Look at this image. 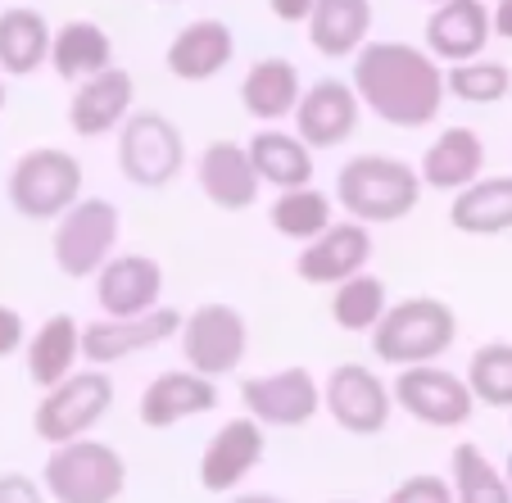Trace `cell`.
<instances>
[{
  "label": "cell",
  "mask_w": 512,
  "mask_h": 503,
  "mask_svg": "<svg viewBox=\"0 0 512 503\" xmlns=\"http://www.w3.org/2000/svg\"><path fill=\"white\" fill-rule=\"evenodd\" d=\"M354 91L372 118L399 132H422L445 109V64L413 41H368L354 55Z\"/></svg>",
  "instance_id": "obj_1"
},
{
  "label": "cell",
  "mask_w": 512,
  "mask_h": 503,
  "mask_svg": "<svg viewBox=\"0 0 512 503\" xmlns=\"http://www.w3.org/2000/svg\"><path fill=\"white\" fill-rule=\"evenodd\" d=\"M422 173L395 155H354L336 173V204L363 227L404 223L422 204Z\"/></svg>",
  "instance_id": "obj_2"
},
{
  "label": "cell",
  "mask_w": 512,
  "mask_h": 503,
  "mask_svg": "<svg viewBox=\"0 0 512 503\" xmlns=\"http://www.w3.org/2000/svg\"><path fill=\"white\" fill-rule=\"evenodd\" d=\"M458 340V313L435 295H408L390 304L381 327L372 331V354L390 368H417V363H440Z\"/></svg>",
  "instance_id": "obj_3"
},
{
  "label": "cell",
  "mask_w": 512,
  "mask_h": 503,
  "mask_svg": "<svg viewBox=\"0 0 512 503\" xmlns=\"http://www.w3.org/2000/svg\"><path fill=\"white\" fill-rule=\"evenodd\" d=\"M41 490L50 503H118L127 490V458L96 436L68 440L41 463Z\"/></svg>",
  "instance_id": "obj_4"
},
{
  "label": "cell",
  "mask_w": 512,
  "mask_h": 503,
  "mask_svg": "<svg viewBox=\"0 0 512 503\" xmlns=\"http://www.w3.org/2000/svg\"><path fill=\"white\" fill-rule=\"evenodd\" d=\"M82 182H87V173H82L78 155H68L59 146H37L14 159L5 195H10L14 213L28 223H59L82 200Z\"/></svg>",
  "instance_id": "obj_5"
},
{
  "label": "cell",
  "mask_w": 512,
  "mask_h": 503,
  "mask_svg": "<svg viewBox=\"0 0 512 503\" xmlns=\"http://www.w3.org/2000/svg\"><path fill=\"white\" fill-rule=\"evenodd\" d=\"M118 236H123L118 204L105 200V195H82L55 223V236H50L55 268L73 281H96V272L114 259Z\"/></svg>",
  "instance_id": "obj_6"
},
{
  "label": "cell",
  "mask_w": 512,
  "mask_h": 503,
  "mask_svg": "<svg viewBox=\"0 0 512 503\" xmlns=\"http://www.w3.org/2000/svg\"><path fill=\"white\" fill-rule=\"evenodd\" d=\"M109 413H114V377L105 368H78L55 390H41L32 431H37V440H46L55 449L68 445V440L91 436Z\"/></svg>",
  "instance_id": "obj_7"
},
{
  "label": "cell",
  "mask_w": 512,
  "mask_h": 503,
  "mask_svg": "<svg viewBox=\"0 0 512 503\" xmlns=\"http://www.w3.org/2000/svg\"><path fill=\"white\" fill-rule=\"evenodd\" d=\"M186 164V141L182 127L159 109H136L118 132V173L136 186V191H164L182 177Z\"/></svg>",
  "instance_id": "obj_8"
},
{
  "label": "cell",
  "mask_w": 512,
  "mask_h": 503,
  "mask_svg": "<svg viewBox=\"0 0 512 503\" xmlns=\"http://www.w3.org/2000/svg\"><path fill=\"white\" fill-rule=\"evenodd\" d=\"M177 340H182L186 368L209 381H223V377H232L245 363V354H250V322H245V313L236 309V304L209 300L186 313Z\"/></svg>",
  "instance_id": "obj_9"
},
{
  "label": "cell",
  "mask_w": 512,
  "mask_h": 503,
  "mask_svg": "<svg viewBox=\"0 0 512 503\" xmlns=\"http://www.w3.org/2000/svg\"><path fill=\"white\" fill-rule=\"evenodd\" d=\"M322 408L345 436L372 440L381 436L395 417V390L368 363H336L322 381Z\"/></svg>",
  "instance_id": "obj_10"
},
{
  "label": "cell",
  "mask_w": 512,
  "mask_h": 503,
  "mask_svg": "<svg viewBox=\"0 0 512 503\" xmlns=\"http://www.w3.org/2000/svg\"><path fill=\"white\" fill-rule=\"evenodd\" d=\"M390 390H395L399 413H408L422 426H435V431H458V426H467L476 413V395H472V386H467V377L440 368V363L399 368Z\"/></svg>",
  "instance_id": "obj_11"
},
{
  "label": "cell",
  "mask_w": 512,
  "mask_h": 503,
  "mask_svg": "<svg viewBox=\"0 0 512 503\" xmlns=\"http://www.w3.org/2000/svg\"><path fill=\"white\" fill-rule=\"evenodd\" d=\"M241 408L245 417H254L268 431H295V426H309L322 413V381L304 363L263 372V377H245Z\"/></svg>",
  "instance_id": "obj_12"
},
{
  "label": "cell",
  "mask_w": 512,
  "mask_h": 503,
  "mask_svg": "<svg viewBox=\"0 0 512 503\" xmlns=\"http://www.w3.org/2000/svg\"><path fill=\"white\" fill-rule=\"evenodd\" d=\"M182 313L177 309H155L141 313V318H96L82 322V363L87 368H114V363H127V358L145 354V349H159L168 340L182 336Z\"/></svg>",
  "instance_id": "obj_13"
},
{
  "label": "cell",
  "mask_w": 512,
  "mask_h": 503,
  "mask_svg": "<svg viewBox=\"0 0 512 503\" xmlns=\"http://www.w3.org/2000/svg\"><path fill=\"white\" fill-rule=\"evenodd\" d=\"M263 454H268V426L245 413L227 417L200 449V485L209 494H236L245 476L263 463Z\"/></svg>",
  "instance_id": "obj_14"
},
{
  "label": "cell",
  "mask_w": 512,
  "mask_h": 503,
  "mask_svg": "<svg viewBox=\"0 0 512 503\" xmlns=\"http://www.w3.org/2000/svg\"><path fill=\"white\" fill-rule=\"evenodd\" d=\"M368 263H372V227L345 218V223H331L318 241L300 245V254H295V277H300L304 286H327V291H336L349 277L368 272Z\"/></svg>",
  "instance_id": "obj_15"
},
{
  "label": "cell",
  "mask_w": 512,
  "mask_h": 503,
  "mask_svg": "<svg viewBox=\"0 0 512 503\" xmlns=\"http://www.w3.org/2000/svg\"><path fill=\"white\" fill-rule=\"evenodd\" d=\"M91 286H96L100 318H141L164 309V268L150 254H114Z\"/></svg>",
  "instance_id": "obj_16"
},
{
  "label": "cell",
  "mask_w": 512,
  "mask_h": 503,
  "mask_svg": "<svg viewBox=\"0 0 512 503\" xmlns=\"http://www.w3.org/2000/svg\"><path fill=\"white\" fill-rule=\"evenodd\" d=\"M358 118H363V100H358L354 82L322 78L313 87H304V100L290 123H295V136L309 150H336L358 132Z\"/></svg>",
  "instance_id": "obj_17"
},
{
  "label": "cell",
  "mask_w": 512,
  "mask_h": 503,
  "mask_svg": "<svg viewBox=\"0 0 512 503\" xmlns=\"http://www.w3.org/2000/svg\"><path fill=\"white\" fill-rule=\"evenodd\" d=\"M136 114V82L127 68H105L96 78L78 82L73 100H68V127L82 141H96V136L123 132V123Z\"/></svg>",
  "instance_id": "obj_18"
},
{
  "label": "cell",
  "mask_w": 512,
  "mask_h": 503,
  "mask_svg": "<svg viewBox=\"0 0 512 503\" xmlns=\"http://www.w3.org/2000/svg\"><path fill=\"white\" fill-rule=\"evenodd\" d=\"M218 408V381L200 377L191 368H168L159 372L150 386L136 399V417L150 431H168V426H182L191 417H204Z\"/></svg>",
  "instance_id": "obj_19"
},
{
  "label": "cell",
  "mask_w": 512,
  "mask_h": 503,
  "mask_svg": "<svg viewBox=\"0 0 512 503\" xmlns=\"http://www.w3.org/2000/svg\"><path fill=\"white\" fill-rule=\"evenodd\" d=\"M422 37L440 64H467V59H481L485 46L494 41V14L481 0H445L431 10Z\"/></svg>",
  "instance_id": "obj_20"
},
{
  "label": "cell",
  "mask_w": 512,
  "mask_h": 503,
  "mask_svg": "<svg viewBox=\"0 0 512 503\" xmlns=\"http://www.w3.org/2000/svg\"><path fill=\"white\" fill-rule=\"evenodd\" d=\"M195 182H200L204 200L223 213H245L259 200V173L250 164V150L241 141H209L195 164Z\"/></svg>",
  "instance_id": "obj_21"
},
{
  "label": "cell",
  "mask_w": 512,
  "mask_h": 503,
  "mask_svg": "<svg viewBox=\"0 0 512 503\" xmlns=\"http://www.w3.org/2000/svg\"><path fill=\"white\" fill-rule=\"evenodd\" d=\"M422 186L426 191H440V195H458L467 191L472 182L485 177V141L481 132L472 127H445L435 132V141L422 150Z\"/></svg>",
  "instance_id": "obj_22"
},
{
  "label": "cell",
  "mask_w": 512,
  "mask_h": 503,
  "mask_svg": "<svg viewBox=\"0 0 512 503\" xmlns=\"http://www.w3.org/2000/svg\"><path fill=\"white\" fill-rule=\"evenodd\" d=\"M236 59V32L223 19H195L173 32L164 64L177 82H209Z\"/></svg>",
  "instance_id": "obj_23"
},
{
  "label": "cell",
  "mask_w": 512,
  "mask_h": 503,
  "mask_svg": "<svg viewBox=\"0 0 512 503\" xmlns=\"http://www.w3.org/2000/svg\"><path fill=\"white\" fill-rule=\"evenodd\" d=\"M304 100L300 68L281 55H268L259 64H250V73L241 78V109L263 127H277L286 118H295Z\"/></svg>",
  "instance_id": "obj_24"
},
{
  "label": "cell",
  "mask_w": 512,
  "mask_h": 503,
  "mask_svg": "<svg viewBox=\"0 0 512 503\" xmlns=\"http://www.w3.org/2000/svg\"><path fill=\"white\" fill-rule=\"evenodd\" d=\"M28 381L37 390H55L59 381H68L82 363V322L73 313H50L37 331L28 336Z\"/></svg>",
  "instance_id": "obj_25"
},
{
  "label": "cell",
  "mask_w": 512,
  "mask_h": 503,
  "mask_svg": "<svg viewBox=\"0 0 512 503\" xmlns=\"http://www.w3.org/2000/svg\"><path fill=\"white\" fill-rule=\"evenodd\" d=\"M245 150H250V164L259 173V182L272 186V191L313 186V150L295 132H286V127H259L245 141Z\"/></svg>",
  "instance_id": "obj_26"
},
{
  "label": "cell",
  "mask_w": 512,
  "mask_h": 503,
  "mask_svg": "<svg viewBox=\"0 0 512 503\" xmlns=\"http://www.w3.org/2000/svg\"><path fill=\"white\" fill-rule=\"evenodd\" d=\"M304 28L322 59H354L372 37V0H318Z\"/></svg>",
  "instance_id": "obj_27"
},
{
  "label": "cell",
  "mask_w": 512,
  "mask_h": 503,
  "mask_svg": "<svg viewBox=\"0 0 512 503\" xmlns=\"http://www.w3.org/2000/svg\"><path fill=\"white\" fill-rule=\"evenodd\" d=\"M50 68L64 82H87L105 68H114V41L96 19H68L55 28V46H50Z\"/></svg>",
  "instance_id": "obj_28"
},
{
  "label": "cell",
  "mask_w": 512,
  "mask_h": 503,
  "mask_svg": "<svg viewBox=\"0 0 512 503\" xmlns=\"http://www.w3.org/2000/svg\"><path fill=\"white\" fill-rule=\"evenodd\" d=\"M50 46H55V28L41 10H28V5L0 10V73L28 78L41 64H50Z\"/></svg>",
  "instance_id": "obj_29"
},
{
  "label": "cell",
  "mask_w": 512,
  "mask_h": 503,
  "mask_svg": "<svg viewBox=\"0 0 512 503\" xmlns=\"http://www.w3.org/2000/svg\"><path fill=\"white\" fill-rule=\"evenodd\" d=\"M449 223L454 232L481 236V241L512 232V177H481L467 191H458L449 204Z\"/></svg>",
  "instance_id": "obj_30"
},
{
  "label": "cell",
  "mask_w": 512,
  "mask_h": 503,
  "mask_svg": "<svg viewBox=\"0 0 512 503\" xmlns=\"http://www.w3.org/2000/svg\"><path fill=\"white\" fill-rule=\"evenodd\" d=\"M268 223L277 236L295 245H309L336 223V195L318 191V186H300V191H277L268 209Z\"/></svg>",
  "instance_id": "obj_31"
},
{
  "label": "cell",
  "mask_w": 512,
  "mask_h": 503,
  "mask_svg": "<svg viewBox=\"0 0 512 503\" xmlns=\"http://www.w3.org/2000/svg\"><path fill=\"white\" fill-rule=\"evenodd\" d=\"M449 485H454V503H512L503 467L472 440H458L449 454Z\"/></svg>",
  "instance_id": "obj_32"
},
{
  "label": "cell",
  "mask_w": 512,
  "mask_h": 503,
  "mask_svg": "<svg viewBox=\"0 0 512 503\" xmlns=\"http://www.w3.org/2000/svg\"><path fill=\"white\" fill-rule=\"evenodd\" d=\"M386 313H390V291L386 281L372 277V272H358V277H349L345 286L331 291V322L340 331H349V336H363V331L372 336Z\"/></svg>",
  "instance_id": "obj_33"
},
{
  "label": "cell",
  "mask_w": 512,
  "mask_h": 503,
  "mask_svg": "<svg viewBox=\"0 0 512 503\" xmlns=\"http://www.w3.org/2000/svg\"><path fill=\"white\" fill-rule=\"evenodd\" d=\"M463 377L481 408H508L512 413V340H485Z\"/></svg>",
  "instance_id": "obj_34"
},
{
  "label": "cell",
  "mask_w": 512,
  "mask_h": 503,
  "mask_svg": "<svg viewBox=\"0 0 512 503\" xmlns=\"http://www.w3.org/2000/svg\"><path fill=\"white\" fill-rule=\"evenodd\" d=\"M445 87L463 105H499V100L512 96V68L481 55V59L445 68Z\"/></svg>",
  "instance_id": "obj_35"
},
{
  "label": "cell",
  "mask_w": 512,
  "mask_h": 503,
  "mask_svg": "<svg viewBox=\"0 0 512 503\" xmlns=\"http://www.w3.org/2000/svg\"><path fill=\"white\" fill-rule=\"evenodd\" d=\"M386 503H454V485H449V476L417 472V476H404L386 494Z\"/></svg>",
  "instance_id": "obj_36"
},
{
  "label": "cell",
  "mask_w": 512,
  "mask_h": 503,
  "mask_svg": "<svg viewBox=\"0 0 512 503\" xmlns=\"http://www.w3.org/2000/svg\"><path fill=\"white\" fill-rule=\"evenodd\" d=\"M0 503H46V490L28 472H0Z\"/></svg>",
  "instance_id": "obj_37"
},
{
  "label": "cell",
  "mask_w": 512,
  "mask_h": 503,
  "mask_svg": "<svg viewBox=\"0 0 512 503\" xmlns=\"http://www.w3.org/2000/svg\"><path fill=\"white\" fill-rule=\"evenodd\" d=\"M19 349H28V322H23L19 309L0 304V358L19 354Z\"/></svg>",
  "instance_id": "obj_38"
},
{
  "label": "cell",
  "mask_w": 512,
  "mask_h": 503,
  "mask_svg": "<svg viewBox=\"0 0 512 503\" xmlns=\"http://www.w3.org/2000/svg\"><path fill=\"white\" fill-rule=\"evenodd\" d=\"M268 5L281 23H309V14H313L318 0H268Z\"/></svg>",
  "instance_id": "obj_39"
},
{
  "label": "cell",
  "mask_w": 512,
  "mask_h": 503,
  "mask_svg": "<svg viewBox=\"0 0 512 503\" xmlns=\"http://www.w3.org/2000/svg\"><path fill=\"white\" fill-rule=\"evenodd\" d=\"M494 37L512 41V0H494Z\"/></svg>",
  "instance_id": "obj_40"
},
{
  "label": "cell",
  "mask_w": 512,
  "mask_h": 503,
  "mask_svg": "<svg viewBox=\"0 0 512 503\" xmlns=\"http://www.w3.org/2000/svg\"><path fill=\"white\" fill-rule=\"evenodd\" d=\"M227 503H290V499H281V494H272V490H236Z\"/></svg>",
  "instance_id": "obj_41"
},
{
  "label": "cell",
  "mask_w": 512,
  "mask_h": 503,
  "mask_svg": "<svg viewBox=\"0 0 512 503\" xmlns=\"http://www.w3.org/2000/svg\"><path fill=\"white\" fill-rule=\"evenodd\" d=\"M503 476H508V485H512V454H508V463H503Z\"/></svg>",
  "instance_id": "obj_42"
},
{
  "label": "cell",
  "mask_w": 512,
  "mask_h": 503,
  "mask_svg": "<svg viewBox=\"0 0 512 503\" xmlns=\"http://www.w3.org/2000/svg\"><path fill=\"white\" fill-rule=\"evenodd\" d=\"M0 109H5V82H0Z\"/></svg>",
  "instance_id": "obj_43"
},
{
  "label": "cell",
  "mask_w": 512,
  "mask_h": 503,
  "mask_svg": "<svg viewBox=\"0 0 512 503\" xmlns=\"http://www.w3.org/2000/svg\"><path fill=\"white\" fill-rule=\"evenodd\" d=\"M426 5H431V10H435V5H445V0H426Z\"/></svg>",
  "instance_id": "obj_44"
},
{
  "label": "cell",
  "mask_w": 512,
  "mask_h": 503,
  "mask_svg": "<svg viewBox=\"0 0 512 503\" xmlns=\"http://www.w3.org/2000/svg\"><path fill=\"white\" fill-rule=\"evenodd\" d=\"M336 503H358V499H336Z\"/></svg>",
  "instance_id": "obj_45"
},
{
  "label": "cell",
  "mask_w": 512,
  "mask_h": 503,
  "mask_svg": "<svg viewBox=\"0 0 512 503\" xmlns=\"http://www.w3.org/2000/svg\"><path fill=\"white\" fill-rule=\"evenodd\" d=\"M159 5H168V0H159Z\"/></svg>",
  "instance_id": "obj_46"
},
{
  "label": "cell",
  "mask_w": 512,
  "mask_h": 503,
  "mask_svg": "<svg viewBox=\"0 0 512 503\" xmlns=\"http://www.w3.org/2000/svg\"><path fill=\"white\" fill-rule=\"evenodd\" d=\"M508 422H512V413H508Z\"/></svg>",
  "instance_id": "obj_47"
}]
</instances>
